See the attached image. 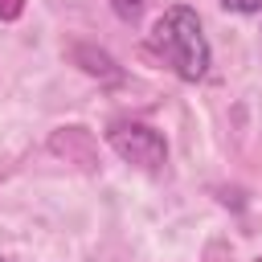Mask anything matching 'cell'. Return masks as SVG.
I'll return each mask as SVG.
<instances>
[{"mask_svg": "<svg viewBox=\"0 0 262 262\" xmlns=\"http://www.w3.org/2000/svg\"><path fill=\"white\" fill-rule=\"evenodd\" d=\"M147 45H151V53H156L180 82H201V78L209 74L213 49H209V41H205L201 16H196L188 4L164 8V12L151 20Z\"/></svg>", "mask_w": 262, "mask_h": 262, "instance_id": "cell-1", "label": "cell"}, {"mask_svg": "<svg viewBox=\"0 0 262 262\" xmlns=\"http://www.w3.org/2000/svg\"><path fill=\"white\" fill-rule=\"evenodd\" d=\"M25 12V0H0V20H16Z\"/></svg>", "mask_w": 262, "mask_h": 262, "instance_id": "cell-6", "label": "cell"}, {"mask_svg": "<svg viewBox=\"0 0 262 262\" xmlns=\"http://www.w3.org/2000/svg\"><path fill=\"white\" fill-rule=\"evenodd\" d=\"M106 143H111V151H115L119 160H127V164H135V168H147V172L164 168V160H168L164 135H160L156 127H147V123L115 119V123L106 127Z\"/></svg>", "mask_w": 262, "mask_h": 262, "instance_id": "cell-2", "label": "cell"}, {"mask_svg": "<svg viewBox=\"0 0 262 262\" xmlns=\"http://www.w3.org/2000/svg\"><path fill=\"white\" fill-rule=\"evenodd\" d=\"M225 12H237V16H258L262 12V0H221Z\"/></svg>", "mask_w": 262, "mask_h": 262, "instance_id": "cell-4", "label": "cell"}, {"mask_svg": "<svg viewBox=\"0 0 262 262\" xmlns=\"http://www.w3.org/2000/svg\"><path fill=\"white\" fill-rule=\"evenodd\" d=\"M0 262H4V258H0Z\"/></svg>", "mask_w": 262, "mask_h": 262, "instance_id": "cell-7", "label": "cell"}, {"mask_svg": "<svg viewBox=\"0 0 262 262\" xmlns=\"http://www.w3.org/2000/svg\"><path fill=\"white\" fill-rule=\"evenodd\" d=\"M78 57H82V61H90V66H82L86 74H102V78H115V61H111L106 53H90V49H78Z\"/></svg>", "mask_w": 262, "mask_h": 262, "instance_id": "cell-3", "label": "cell"}, {"mask_svg": "<svg viewBox=\"0 0 262 262\" xmlns=\"http://www.w3.org/2000/svg\"><path fill=\"white\" fill-rule=\"evenodd\" d=\"M111 8H115L123 20H135V16H139V8H143V0H111Z\"/></svg>", "mask_w": 262, "mask_h": 262, "instance_id": "cell-5", "label": "cell"}]
</instances>
